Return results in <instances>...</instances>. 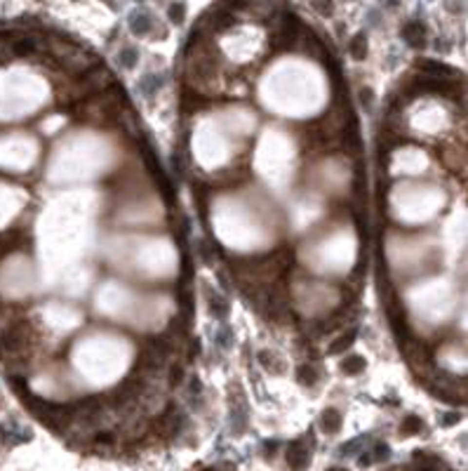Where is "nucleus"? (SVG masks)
Listing matches in <instances>:
<instances>
[{"mask_svg":"<svg viewBox=\"0 0 468 471\" xmlns=\"http://www.w3.org/2000/svg\"><path fill=\"white\" fill-rule=\"evenodd\" d=\"M212 21L216 28H226V26H233V24H235V17L231 12H221V14H216V17H212Z\"/></svg>","mask_w":468,"mask_h":471,"instance_id":"a211bd4d","label":"nucleus"},{"mask_svg":"<svg viewBox=\"0 0 468 471\" xmlns=\"http://www.w3.org/2000/svg\"><path fill=\"white\" fill-rule=\"evenodd\" d=\"M130 28L134 31V36H146L148 31L153 28V24H151V17H148L146 12H136L130 17Z\"/></svg>","mask_w":468,"mask_h":471,"instance_id":"0eeeda50","label":"nucleus"},{"mask_svg":"<svg viewBox=\"0 0 468 471\" xmlns=\"http://www.w3.org/2000/svg\"><path fill=\"white\" fill-rule=\"evenodd\" d=\"M390 457V450H388L386 443H376L374 445V452H372V459H379V462H384V459Z\"/></svg>","mask_w":468,"mask_h":471,"instance_id":"412c9836","label":"nucleus"},{"mask_svg":"<svg viewBox=\"0 0 468 471\" xmlns=\"http://www.w3.org/2000/svg\"><path fill=\"white\" fill-rule=\"evenodd\" d=\"M287 464L292 467V471H304L308 467V452H306V445L301 441H292L287 445Z\"/></svg>","mask_w":468,"mask_h":471,"instance_id":"f257e3e1","label":"nucleus"},{"mask_svg":"<svg viewBox=\"0 0 468 471\" xmlns=\"http://www.w3.org/2000/svg\"><path fill=\"white\" fill-rule=\"evenodd\" d=\"M459 417H461L459 412H449V415H445V417H442V424H445V427H452V424L459 422Z\"/></svg>","mask_w":468,"mask_h":471,"instance_id":"bb28decb","label":"nucleus"},{"mask_svg":"<svg viewBox=\"0 0 468 471\" xmlns=\"http://www.w3.org/2000/svg\"><path fill=\"white\" fill-rule=\"evenodd\" d=\"M24 344V335H21V325H10L2 335H0V349L5 353H17Z\"/></svg>","mask_w":468,"mask_h":471,"instance_id":"f03ea898","label":"nucleus"},{"mask_svg":"<svg viewBox=\"0 0 468 471\" xmlns=\"http://www.w3.org/2000/svg\"><path fill=\"white\" fill-rule=\"evenodd\" d=\"M181 379H184V368H181L179 363H174L172 368H170V384H172V387H176Z\"/></svg>","mask_w":468,"mask_h":471,"instance_id":"aec40b11","label":"nucleus"},{"mask_svg":"<svg viewBox=\"0 0 468 471\" xmlns=\"http://www.w3.org/2000/svg\"><path fill=\"white\" fill-rule=\"evenodd\" d=\"M160 76H153V73H148V76H144L141 78V82H139V87H141V92L146 94V97H151V94H156L158 90H160Z\"/></svg>","mask_w":468,"mask_h":471,"instance_id":"f8f14e48","label":"nucleus"},{"mask_svg":"<svg viewBox=\"0 0 468 471\" xmlns=\"http://www.w3.org/2000/svg\"><path fill=\"white\" fill-rule=\"evenodd\" d=\"M419 429H421V422H419L414 415L405 417V422H402V433H405V436H410V433H416Z\"/></svg>","mask_w":468,"mask_h":471,"instance_id":"6ab92c4d","label":"nucleus"},{"mask_svg":"<svg viewBox=\"0 0 468 471\" xmlns=\"http://www.w3.org/2000/svg\"><path fill=\"white\" fill-rule=\"evenodd\" d=\"M207 304H210V311H212L216 318H224L226 316V311H228V304H226V299H221L219 295H210V299H207Z\"/></svg>","mask_w":468,"mask_h":471,"instance_id":"ddd939ff","label":"nucleus"},{"mask_svg":"<svg viewBox=\"0 0 468 471\" xmlns=\"http://www.w3.org/2000/svg\"><path fill=\"white\" fill-rule=\"evenodd\" d=\"M231 342H233V332L226 330V328H221V330H219V347H221V349H228Z\"/></svg>","mask_w":468,"mask_h":471,"instance_id":"4be33fe9","label":"nucleus"},{"mask_svg":"<svg viewBox=\"0 0 468 471\" xmlns=\"http://www.w3.org/2000/svg\"><path fill=\"white\" fill-rule=\"evenodd\" d=\"M320 427H322V431H327V433H334V431L341 427V415H339L336 410H325L320 415Z\"/></svg>","mask_w":468,"mask_h":471,"instance_id":"6e6552de","label":"nucleus"},{"mask_svg":"<svg viewBox=\"0 0 468 471\" xmlns=\"http://www.w3.org/2000/svg\"><path fill=\"white\" fill-rule=\"evenodd\" d=\"M416 87H421V90H426V92H430V94H449V92H454L452 82H447V81H438V78H426V81H416Z\"/></svg>","mask_w":468,"mask_h":471,"instance_id":"20e7f679","label":"nucleus"},{"mask_svg":"<svg viewBox=\"0 0 468 471\" xmlns=\"http://www.w3.org/2000/svg\"><path fill=\"white\" fill-rule=\"evenodd\" d=\"M348 50H351V54H353V59H365V54H367V36H365V33L353 36Z\"/></svg>","mask_w":468,"mask_h":471,"instance_id":"9b49d317","label":"nucleus"},{"mask_svg":"<svg viewBox=\"0 0 468 471\" xmlns=\"http://www.w3.org/2000/svg\"><path fill=\"white\" fill-rule=\"evenodd\" d=\"M315 10H320V12H327V14H330L332 10H334V5H330V2H325V5H322V2H318V5H315Z\"/></svg>","mask_w":468,"mask_h":471,"instance_id":"7c9ffc66","label":"nucleus"},{"mask_svg":"<svg viewBox=\"0 0 468 471\" xmlns=\"http://www.w3.org/2000/svg\"><path fill=\"white\" fill-rule=\"evenodd\" d=\"M330 471H346V469H330Z\"/></svg>","mask_w":468,"mask_h":471,"instance_id":"473e14b6","label":"nucleus"},{"mask_svg":"<svg viewBox=\"0 0 468 471\" xmlns=\"http://www.w3.org/2000/svg\"><path fill=\"white\" fill-rule=\"evenodd\" d=\"M136 54H139L136 50H130V47H127V50H122V52H120V57H118V59H120V64H122L125 68H134L136 59H139Z\"/></svg>","mask_w":468,"mask_h":471,"instance_id":"f3484780","label":"nucleus"},{"mask_svg":"<svg viewBox=\"0 0 468 471\" xmlns=\"http://www.w3.org/2000/svg\"><path fill=\"white\" fill-rule=\"evenodd\" d=\"M296 379H299L304 387H313V384L318 382V375H315V370H313V368H308V365H301V368L296 370Z\"/></svg>","mask_w":468,"mask_h":471,"instance_id":"4468645a","label":"nucleus"},{"mask_svg":"<svg viewBox=\"0 0 468 471\" xmlns=\"http://www.w3.org/2000/svg\"><path fill=\"white\" fill-rule=\"evenodd\" d=\"M278 445H280L278 441H266V443H264V450H266L268 455H273V452L278 450Z\"/></svg>","mask_w":468,"mask_h":471,"instance_id":"c756f323","label":"nucleus"},{"mask_svg":"<svg viewBox=\"0 0 468 471\" xmlns=\"http://www.w3.org/2000/svg\"><path fill=\"white\" fill-rule=\"evenodd\" d=\"M372 97H374V94H372L370 87H362V90H360V102H362V106H365V108L372 106Z\"/></svg>","mask_w":468,"mask_h":471,"instance_id":"393cba45","label":"nucleus"},{"mask_svg":"<svg viewBox=\"0 0 468 471\" xmlns=\"http://www.w3.org/2000/svg\"><path fill=\"white\" fill-rule=\"evenodd\" d=\"M365 358L362 356H346L344 361H341V370L346 372V375H358L365 370Z\"/></svg>","mask_w":468,"mask_h":471,"instance_id":"9d476101","label":"nucleus"},{"mask_svg":"<svg viewBox=\"0 0 468 471\" xmlns=\"http://www.w3.org/2000/svg\"><path fill=\"white\" fill-rule=\"evenodd\" d=\"M402 38L407 41V45H412V47H424L426 45V28L421 21H410V24H405L402 28Z\"/></svg>","mask_w":468,"mask_h":471,"instance_id":"7ed1b4c3","label":"nucleus"},{"mask_svg":"<svg viewBox=\"0 0 468 471\" xmlns=\"http://www.w3.org/2000/svg\"><path fill=\"white\" fill-rule=\"evenodd\" d=\"M358 445H362V438H355V441L346 443L344 448H341V452H344V455H351V452H353V448H358Z\"/></svg>","mask_w":468,"mask_h":471,"instance_id":"cd10ccee","label":"nucleus"},{"mask_svg":"<svg viewBox=\"0 0 468 471\" xmlns=\"http://www.w3.org/2000/svg\"><path fill=\"white\" fill-rule=\"evenodd\" d=\"M94 443L104 445V448H111V445H116V433H113V431H97V433H94Z\"/></svg>","mask_w":468,"mask_h":471,"instance_id":"dca6fc26","label":"nucleus"},{"mask_svg":"<svg viewBox=\"0 0 468 471\" xmlns=\"http://www.w3.org/2000/svg\"><path fill=\"white\" fill-rule=\"evenodd\" d=\"M259 361H261L264 368H271V365H273V353H271V351H261V353H259Z\"/></svg>","mask_w":468,"mask_h":471,"instance_id":"a878e982","label":"nucleus"},{"mask_svg":"<svg viewBox=\"0 0 468 471\" xmlns=\"http://www.w3.org/2000/svg\"><path fill=\"white\" fill-rule=\"evenodd\" d=\"M10 384H12V389L17 391L19 398H26L28 393H31V391H28V382L24 375H10Z\"/></svg>","mask_w":468,"mask_h":471,"instance_id":"2eb2a0df","label":"nucleus"},{"mask_svg":"<svg viewBox=\"0 0 468 471\" xmlns=\"http://www.w3.org/2000/svg\"><path fill=\"white\" fill-rule=\"evenodd\" d=\"M191 396H195V398H200L202 396V384H200V379L193 375L191 377Z\"/></svg>","mask_w":468,"mask_h":471,"instance_id":"b1692460","label":"nucleus"},{"mask_svg":"<svg viewBox=\"0 0 468 471\" xmlns=\"http://www.w3.org/2000/svg\"><path fill=\"white\" fill-rule=\"evenodd\" d=\"M355 337H358V330H355V328H351L346 335H341V337H339V339L334 342V344L330 347V353H341V351H346L348 347H353Z\"/></svg>","mask_w":468,"mask_h":471,"instance_id":"1a4fd4ad","label":"nucleus"},{"mask_svg":"<svg viewBox=\"0 0 468 471\" xmlns=\"http://www.w3.org/2000/svg\"><path fill=\"white\" fill-rule=\"evenodd\" d=\"M202 471H216V469H212V467H210V469H202Z\"/></svg>","mask_w":468,"mask_h":471,"instance_id":"2f4dec72","label":"nucleus"},{"mask_svg":"<svg viewBox=\"0 0 468 471\" xmlns=\"http://www.w3.org/2000/svg\"><path fill=\"white\" fill-rule=\"evenodd\" d=\"M170 19H174V24L184 21V5H170Z\"/></svg>","mask_w":468,"mask_h":471,"instance_id":"5701e85b","label":"nucleus"},{"mask_svg":"<svg viewBox=\"0 0 468 471\" xmlns=\"http://www.w3.org/2000/svg\"><path fill=\"white\" fill-rule=\"evenodd\" d=\"M421 68H424L426 73H430V76H438V81H440V78H452V76L459 73L456 68L447 66V64H440V61H430V59L421 61Z\"/></svg>","mask_w":468,"mask_h":471,"instance_id":"423d86ee","label":"nucleus"},{"mask_svg":"<svg viewBox=\"0 0 468 471\" xmlns=\"http://www.w3.org/2000/svg\"><path fill=\"white\" fill-rule=\"evenodd\" d=\"M372 462H374V459H372V455H370V452H362L360 457H358V464H360V467H370Z\"/></svg>","mask_w":468,"mask_h":471,"instance_id":"c85d7f7f","label":"nucleus"},{"mask_svg":"<svg viewBox=\"0 0 468 471\" xmlns=\"http://www.w3.org/2000/svg\"><path fill=\"white\" fill-rule=\"evenodd\" d=\"M10 50H12V54H17V57H28V54H33L38 50V41L31 38V36H19V38L12 42Z\"/></svg>","mask_w":468,"mask_h":471,"instance_id":"39448f33","label":"nucleus"}]
</instances>
